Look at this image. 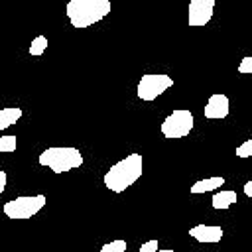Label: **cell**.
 I'll return each instance as SVG.
<instances>
[{
  "label": "cell",
  "mask_w": 252,
  "mask_h": 252,
  "mask_svg": "<svg viewBox=\"0 0 252 252\" xmlns=\"http://www.w3.org/2000/svg\"><path fill=\"white\" fill-rule=\"evenodd\" d=\"M45 47H47V37H45V35H37V37L32 41V45H30L28 51H30V55L39 57V55H43Z\"/></svg>",
  "instance_id": "13"
},
{
  "label": "cell",
  "mask_w": 252,
  "mask_h": 252,
  "mask_svg": "<svg viewBox=\"0 0 252 252\" xmlns=\"http://www.w3.org/2000/svg\"><path fill=\"white\" fill-rule=\"evenodd\" d=\"M189 236H193L197 242H220L222 238V228L217 224H197L189 230Z\"/></svg>",
  "instance_id": "9"
},
{
  "label": "cell",
  "mask_w": 252,
  "mask_h": 252,
  "mask_svg": "<svg viewBox=\"0 0 252 252\" xmlns=\"http://www.w3.org/2000/svg\"><path fill=\"white\" fill-rule=\"evenodd\" d=\"M222 185H224V177L215 175V177H207V179H201V181L193 183L189 191L199 195V193H207V191H213V189H220Z\"/></svg>",
  "instance_id": "10"
},
{
  "label": "cell",
  "mask_w": 252,
  "mask_h": 252,
  "mask_svg": "<svg viewBox=\"0 0 252 252\" xmlns=\"http://www.w3.org/2000/svg\"><path fill=\"white\" fill-rule=\"evenodd\" d=\"M205 118L209 120H219V118H226L230 112V100L226 94H211L207 104H205Z\"/></svg>",
  "instance_id": "8"
},
{
  "label": "cell",
  "mask_w": 252,
  "mask_h": 252,
  "mask_svg": "<svg viewBox=\"0 0 252 252\" xmlns=\"http://www.w3.org/2000/svg\"><path fill=\"white\" fill-rule=\"evenodd\" d=\"M173 79L165 73H148L142 75L140 83H138V96L142 100H156L159 94H163L167 89H171Z\"/></svg>",
  "instance_id": "5"
},
{
  "label": "cell",
  "mask_w": 252,
  "mask_h": 252,
  "mask_svg": "<svg viewBox=\"0 0 252 252\" xmlns=\"http://www.w3.org/2000/svg\"><path fill=\"white\" fill-rule=\"evenodd\" d=\"M45 205L43 195H22L4 205V215L12 220H26L37 215Z\"/></svg>",
  "instance_id": "4"
},
{
  "label": "cell",
  "mask_w": 252,
  "mask_h": 252,
  "mask_svg": "<svg viewBox=\"0 0 252 252\" xmlns=\"http://www.w3.org/2000/svg\"><path fill=\"white\" fill-rule=\"evenodd\" d=\"M158 250V240H148L140 246V252H156Z\"/></svg>",
  "instance_id": "18"
},
{
  "label": "cell",
  "mask_w": 252,
  "mask_h": 252,
  "mask_svg": "<svg viewBox=\"0 0 252 252\" xmlns=\"http://www.w3.org/2000/svg\"><path fill=\"white\" fill-rule=\"evenodd\" d=\"M215 0H191L189 2V26H205L211 22Z\"/></svg>",
  "instance_id": "7"
},
{
  "label": "cell",
  "mask_w": 252,
  "mask_h": 252,
  "mask_svg": "<svg viewBox=\"0 0 252 252\" xmlns=\"http://www.w3.org/2000/svg\"><path fill=\"white\" fill-rule=\"evenodd\" d=\"M100 252H126V240H110L100 248Z\"/></svg>",
  "instance_id": "15"
},
{
  "label": "cell",
  "mask_w": 252,
  "mask_h": 252,
  "mask_svg": "<svg viewBox=\"0 0 252 252\" xmlns=\"http://www.w3.org/2000/svg\"><path fill=\"white\" fill-rule=\"evenodd\" d=\"M238 73H242V75L252 73V57H244V59L238 63Z\"/></svg>",
  "instance_id": "17"
},
{
  "label": "cell",
  "mask_w": 252,
  "mask_h": 252,
  "mask_svg": "<svg viewBox=\"0 0 252 252\" xmlns=\"http://www.w3.org/2000/svg\"><path fill=\"white\" fill-rule=\"evenodd\" d=\"M39 165L51 169L53 173H67L75 167L83 165V156L77 148H69V146H55V148H47L39 154L37 158Z\"/></svg>",
  "instance_id": "3"
},
{
  "label": "cell",
  "mask_w": 252,
  "mask_h": 252,
  "mask_svg": "<svg viewBox=\"0 0 252 252\" xmlns=\"http://www.w3.org/2000/svg\"><path fill=\"white\" fill-rule=\"evenodd\" d=\"M144 169V161L140 154H130L124 159L116 161L106 173H104V185L112 193H122L130 185H134Z\"/></svg>",
  "instance_id": "1"
},
{
  "label": "cell",
  "mask_w": 252,
  "mask_h": 252,
  "mask_svg": "<svg viewBox=\"0 0 252 252\" xmlns=\"http://www.w3.org/2000/svg\"><path fill=\"white\" fill-rule=\"evenodd\" d=\"M236 203V193L234 191H230V189H220L219 193H215L213 195V201H211V205L215 207V209H228L230 205H234Z\"/></svg>",
  "instance_id": "11"
},
{
  "label": "cell",
  "mask_w": 252,
  "mask_h": 252,
  "mask_svg": "<svg viewBox=\"0 0 252 252\" xmlns=\"http://www.w3.org/2000/svg\"><path fill=\"white\" fill-rule=\"evenodd\" d=\"M22 118V108H2L0 110V130H6L8 126L16 124V120Z\"/></svg>",
  "instance_id": "12"
},
{
  "label": "cell",
  "mask_w": 252,
  "mask_h": 252,
  "mask_svg": "<svg viewBox=\"0 0 252 252\" xmlns=\"http://www.w3.org/2000/svg\"><path fill=\"white\" fill-rule=\"evenodd\" d=\"M156 252H173V250H169V248H165V250H156Z\"/></svg>",
  "instance_id": "21"
},
{
  "label": "cell",
  "mask_w": 252,
  "mask_h": 252,
  "mask_svg": "<svg viewBox=\"0 0 252 252\" xmlns=\"http://www.w3.org/2000/svg\"><path fill=\"white\" fill-rule=\"evenodd\" d=\"M195 118L191 110H173L163 122H161V134L165 138H183L193 130Z\"/></svg>",
  "instance_id": "6"
},
{
  "label": "cell",
  "mask_w": 252,
  "mask_h": 252,
  "mask_svg": "<svg viewBox=\"0 0 252 252\" xmlns=\"http://www.w3.org/2000/svg\"><path fill=\"white\" fill-rule=\"evenodd\" d=\"M110 12L108 0H71L67 4V18L73 28H89L100 22Z\"/></svg>",
  "instance_id": "2"
},
{
  "label": "cell",
  "mask_w": 252,
  "mask_h": 252,
  "mask_svg": "<svg viewBox=\"0 0 252 252\" xmlns=\"http://www.w3.org/2000/svg\"><path fill=\"white\" fill-rule=\"evenodd\" d=\"M6 189V171H0V193Z\"/></svg>",
  "instance_id": "19"
},
{
  "label": "cell",
  "mask_w": 252,
  "mask_h": 252,
  "mask_svg": "<svg viewBox=\"0 0 252 252\" xmlns=\"http://www.w3.org/2000/svg\"><path fill=\"white\" fill-rule=\"evenodd\" d=\"M244 195L252 197V181H246V183H244Z\"/></svg>",
  "instance_id": "20"
},
{
  "label": "cell",
  "mask_w": 252,
  "mask_h": 252,
  "mask_svg": "<svg viewBox=\"0 0 252 252\" xmlns=\"http://www.w3.org/2000/svg\"><path fill=\"white\" fill-rule=\"evenodd\" d=\"M236 156L238 158H252V138L242 142L238 148H236Z\"/></svg>",
  "instance_id": "16"
},
{
  "label": "cell",
  "mask_w": 252,
  "mask_h": 252,
  "mask_svg": "<svg viewBox=\"0 0 252 252\" xmlns=\"http://www.w3.org/2000/svg\"><path fill=\"white\" fill-rule=\"evenodd\" d=\"M14 150H16V136H8V134L0 136V152L2 154H10Z\"/></svg>",
  "instance_id": "14"
}]
</instances>
